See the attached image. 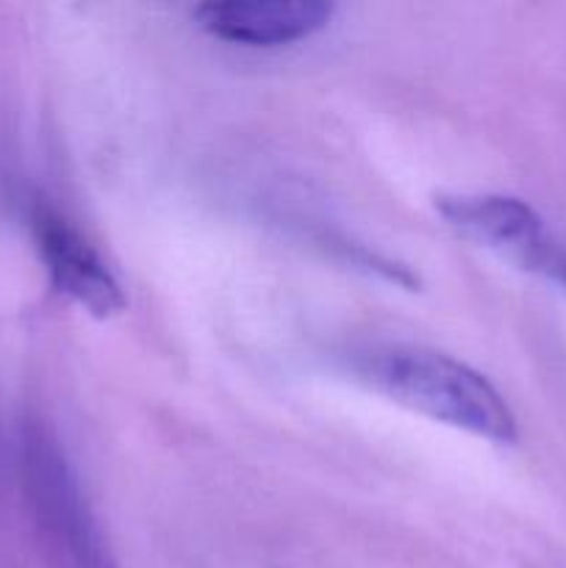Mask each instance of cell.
<instances>
[{"label": "cell", "instance_id": "cell-1", "mask_svg": "<svg viewBox=\"0 0 566 568\" xmlns=\"http://www.w3.org/2000/svg\"><path fill=\"white\" fill-rule=\"evenodd\" d=\"M358 375L392 403L455 430L494 444L519 438L516 416L503 394L481 372L444 353L422 347L377 349L361 361Z\"/></svg>", "mask_w": 566, "mask_h": 568}, {"label": "cell", "instance_id": "cell-2", "mask_svg": "<svg viewBox=\"0 0 566 568\" xmlns=\"http://www.w3.org/2000/svg\"><path fill=\"white\" fill-rule=\"evenodd\" d=\"M33 236L55 292L81 305L94 320H111L125 311L128 300L117 277L98 250L64 216L50 209H37Z\"/></svg>", "mask_w": 566, "mask_h": 568}, {"label": "cell", "instance_id": "cell-3", "mask_svg": "<svg viewBox=\"0 0 566 568\" xmlns=\"http://www.w3.org/2000/svg\"><path fill=\"white\" fill-rule=\"evenodd\" d=\"M436 211L461 236L508 255L530 272L555 236L536 209L505 194H447L436 200Z\"/></svg>", "mask_w": 566, "mask_h": 568}, {"label": "cell", "instance_id": "cell-4", "mask_svg": "<svg viewBox=\"0 0 566 568\" xmlns=\"http://www.w3.org/2000/svg\"><path fill=\"white\" fill-rule=\"evenodd\" d=\"M336 6L325 0H220L198 6V26L222 42L277 48L309 39L331 22Z\"/></svg>", "mask_w": 566, "mask_h": 568}, {"label": "cell", "instance_id": "cell-5", "mask_svg": "<svg viewBox=\"0 0 566 568\" xmlns=\"http://www.w3.org/2000/svg\"><path fill=\"white\" fill-rule=\"evenodd\" d=\"M31 471L42 508L70 549L78 568H120L100 525L94 521L75 477L67 469L64 458L50 444L37 442L31 449Z\"/></svg>", "mask_w": 566, "mask_h": 568}, {"label": "cell", "instance_id": "cell-6", "mask_svg": "<svg viewBox=\"0 0 566 568\" xmlns=\"http://www.w3.org/2000/svg\"><path fill=\"white\" fill-rule=\"evenodd\" d=\"M538 275L549 277V281L555 283H564L566 286V242H560L558 236H553V242L547 244V250H544V255L538 258L536 270Z\"/></svg>", "mask_w": 566, "mask_h": 568}]
</instances>
